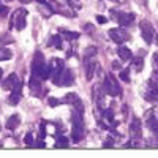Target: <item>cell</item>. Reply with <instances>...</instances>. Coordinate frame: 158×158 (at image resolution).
<instances>
[{
  "mask_svg": "<svg viewBox=\"0 0 158 158\" xmlns=\"http://www.w3.org/2000/svg\"><path fill=\"white\" fill-rule=\"evenodd\" d=\"M71 123H73V130H71V139L74 142L82 141L85 136V130H84V118H82V112L74 111L71 115Z\"/></svg>",
  "mask_w": 158,
  "mask_h": 158,
  "instance_id": "6da1fadb",
  "label": "cell"
},
{
  "mask_svg": "<svg viewBox=\"0 0 158 158\" xmlns=\"http://www.w3.org/2000/svg\"><path fill=\"white\" fill-rule=\"evenodd\" d=\"M103 90H104V94H106V95H111V97H120V94H122L120 84H118V81L111 73L106 74V77H104Z\"/></svg>",
  "mask_w": 158,
  "mask_h": 158,
  "instance_id": "7a4b0ae2",
  "label": "cell"
},
{
  "mask_svg": "<svg viewBox=\"0 0 158 158\" xmlns=\"http://www.w3.org/2000/svg\"><path fill=\"white\" fill-rule=\"evenodd\" d=\"M25 24H27V10H24V8L16 10L10 19V27L16 29V30H24Z\"/></svg>",
  "mask_w": 158,
  "mask_h": 158,
  "instance_id": "3957f363",
  "label": "cell"
},
{
  "mask_svg": "<svg viewBox=\"0 0 158 158\" xmlns=\"http://www.w3.org/2000/svg\"><path fill=\"white\" fill-rule=\"evenodd\" d=\"M63 68H65V62L62 59H52L49 62V77L52 79V82H54V84L57 82V79L62 74Z\"/></svg>",
  "mask_w": 158,
  "mask_h": 158,
  "instance_id": "277c9868",
  "label": "cell"
},
{
  "mask_svg": "<svg viewBox=\"0 0 158 158\" xmlns=\"http://www.w3.org/2000/svg\"><path fill=\"white\" fill-rule=\"evenodd\" d=\"M139 29H141V35L144 38V41L147 44H150L155 38V30H153V25L147 21V19H142L139 22Z\"/></svg>",
  "mask_w": 158,
  "mask_h": 158,
  "instance_id": "5b68a950",
  "label": "cell"
},
{
  "mask_svg": "<svg viewBox=\"0 0 158 158\" xmlns=\"http://www.w3.org/2000/svg\"><path fill=\"white\" fill-rule=\"evenodd\" d=\"M22 81L21 79H18V82L13 85V89L10 90V97H8V103H10V106H16V104L21 101L22 98Z\"/></svg>",
  "mask_w": 158,
  "mask_h": 158,
  "instance_id": "8992f818",
  "label": "cell"
},
{
  "mask_svg": "<svg viewBox=\"0 0 158 158\" xmlns=\"http://www.w3.org/2000/svg\"><path fill=\"white\" fill-rule=\"evenodd\" d=\"M111 15H114V19L123 25V27H128V25H131L135 22V15L133 13H123V11H111Z\"/></svg>",
  "mask_w": 158,
  "mask_h": 158,
  "instance_id": "52a82bcc",
  "label": "cell"
},
{
  "mask_svg": "<svg viewBox=\"0 0 158 158\" xmlns=\"http://www.w3.org/2000/svg\"><path fill=\"white\" fill-rule=\"evenodd\" d=\"M41 82H43V81H41L38 76H33V74H32L30 82H29V87H30V92H32L33 97H43V95H44L46 90H44V87H43Z\"/></svg>",
  "mask_w": 158,
  "mask_h": 158,
  "instance_id": "ba28073f",
  "label": "cell"
},
{
  "mask_svg": "<svg viewBox=\"0 0 158 158\" xmlns=\"http://www.w3.org/2000/svg\"><path fill=\"white\" fill-rule=\"evenodd\" d=\"M109 38L117 44H123L125 41L130 40V33L123 29H111L109 30Z\"/></svg>",
  "mask_w": 158,
  "mask_h": 158,
  "instance_id": "9c48e42d",
  "label": "cell"
},
{
  "mask_svg": "<svg viewBox=\"0 0 158 158\" xmlns=\"http://www.w3.org/2000/svg\"><path fill=\"white\" fill-rule=\"evenodd\" d=\"M44 65H46L44 56L40 51H36L35 56H33V60H32V74L33 76H38L40 73H41V70L44 68Z\"/></svg>",
  "mask_w": 158,
  "mask_h": 158,
  "instance_id": "30bf717a",
  "label": "cell"
},
{
  "mask_svg": "<svg viewBox=\"0 0 158 158\" xmlns=\"http://www.w3.org/2000/svg\"><path fill=\"white\" fill-rule=\"evenodd\" d=\"M73 82H74V74H73V71H71L70 68H63V71H62V74L59 76L56 85L68 87V85H71Z\"/></svg>",
  "mask_w": 158,
  "mask_h": 158,
  "instance_id": "8fae6325",
  "label": "cell"
},
{
  "mask_svg": "<svg viewBox=\"0 0 158 158\" xmlns=\"http://www.w3.org/2000/svg\"><path fill=\"white\" fill-rule=\"evenodd\" d=\"M142 136V130H141V120L139 118H133L130 123V138H131V142L135 141H139Z\"/></svg>",
  "mask_w": 158,
  "mask_h": 158,
  "instance_id": "7c38bea8",
  "label": "cell"
},
{
  "mask_svg": "<svg viewBox=\"0 0 158 158\" xmlns=\"http://www.w3.org/2000/svg\"><path fill=\"white\" fill-rule=\"evenodd\" d=\"M146 123L149 127V130H152L155 135H158V112L156 111H150L146 115Z\"/></svg>",
  "mask_w": 158,
  "mask_h": 158,
  "instance_id": "4fadbf2b",
  "label": "cell"
},
{
  "mask_svg": "<svg viewBox=\"0 0 158 158\" xmlns=\"http://www.w3.org/2000/svg\"><path fill=\"white\" fill-rule=\"evenodd\" d=\"M97 60L95 57H92V59H84V70H85V77H87V81H90L92 77H94V73L97 70Z\"/></svg>",
  "mask_w": 158,
  "mask_h": 158,
  "instance_id": "5bb4252c",
  "label": "cell"
},
{
  "mask_svg": "<svg viewBox=\"0 0 158 158\" xmlns=\"http://www.w3.org/2000/svg\"><path fill=\"white\" fill-rule=\"evenodd\" d=\"M131 67L136 73H141L144 70V51H141L136 57H131Z\"/></svg>",
  "mask_w": 158,
  "mask_h": 158,
  "instance_id": "9a60e30c",
  "label": "cell"
},
{
  "mask_svg": "<svg viewBox=\"0 0 158 158\" xmlns=\"http://www.w3.org/2000/svg\"><path fill=\"white\" fill-rule=\"evenodd\" d=\"M117 54H118V59H120L122 62H128V60H131V57H133L131 51L127 46H122V44L117 48Z\"/></svg>",
  "mask_w": 158,
  "mask_h": 158,
  "instance_id": "2e32d148",
  "label": "cell"
},
{
  "mask_svg": "<svg viewBox=\"0 0 158 158\" xmlns=\"http://www.w3.org/2000/svg\"><path fill=\"white\" fill-rule=\"evenodd\" d=\"M19 123H21L19 114H13V115L8 117V120H6V128H8L10 131H15V130L19 127Z\"/></svg>",
  "mask_w": 158,
  "mask_h": 158,
  "instance_id": "e0dca14e",
  "label": "cell"
},
{
  "mask_svg": "<svg viewBox=\"0 0 158 158\" xmlns=\"http://www.w3.org/2000/svg\"><path fill=\"white\" fill-rule=\"evenodd\" d=\"M18 82V76L15 74V73H11L6 79H5V81L2 82V87L5 89V90H11L13 89V85H15Z\"/></svg>",
  "mask_w": 158,
  "mask_h": 158,
  "instance_id": "ac0fdd59",
  "label": "cell"
},
{
  "mask_svg": "<svg viewBox=\"0 0 158 158\" xmlns=\"http://www.w3.org/2000/svg\"><path fill=\"white\" fill-rule=\"evenodd\" d=\"M59 35L65 36L67 40H70V41L79 38V33H77V32H71V30H68V29H59Z\"/></svg>",
  "mask_w": 158,
  "mask_h": 158,
  "instance_id": "d6986e66",
  "label": "cell"
},
{
  "mask_svg": "<svg viewBox=\"0 0 158 158\" xmlns=\"http://www.w3.org/2000/svg\"><path fill=\"white\" fill-rule=\"evenodd\" d=\"M95 103H97V106H98L100 109L104 106V90L95 89Z\"/></svg>",
  "mask_w": 158,
  "mask_h": 158,
  "instance_id": "ffe728a7",
  "label": "cell"
},
{
  "mask_svg": "<svg viewBox=\"0 0 158 158\" xmlns=\"http://www.w3.org/2000/svg\"><path fill=\"white\" fill-rule=\"evenodd\" d=\"M62 41H63V38H62V35H54V36H51V40H49V46H52V48H57V49H60L62 48Z\"/></svg>",
  "mask_w": 158,
  "mask_h": 158,
  "instance_id": "44dd1931",
  "label": "cell"
},
{
  "mask_svg": "<svg viewBox=\"0 0 158 158\" xmlns=\"http://www.w3.org/2000/svg\"><path fill=\"white\" fill-rule=\"evenodd\" d=\"M56 147H57V149H68V147H70V142H68L67 138L59 136V138L56 139Z\"/></svg>",
  "mask_w": 158,
  "mask_h": 158,
  "instance_id": "7402d4cb",
  "label": "cell"
},
{
  "mask_svg": "<svg viewBox=\"0 0 158 158\" xmlns=\"http://www.w3.org/2000/svg\"><path fill=\"white\" fill-rule=\"evenodd\" d=\"M11 57H13V52H11L8 48H0V62L10 60Z\"/></svg>",
  "mask_w": 158,
  "mask_h": 158,
  "instance_id": "603a6c76",
  "label": "cell"
},
{
  "mask_svg": "<svg viewBox=\"0 0 158 158\" xmlns=\"http://www.w3.org/2000/svg\"><path fill=\"white\" fill-rule=\"evenodd\" d=\"M77 100H79V98H77V95H76V94H67V95L63 97V100H62V101H63L65 104H74Z\"/></svg>",
  "mask_w": 158,
  "mask_h": 158,
  "instance_id": "cb8c5ba5",
  "label": "cell"
},
{
  "mask_svg": "<svg viewBox=\"0 0 158 158\" xmlns=\"http://www.w3.org/2000/svg\"><path fill=\"white\" fill-rule=\"evenodd\" d=\"M97 48L95 46H90V48H87L85 49V52H84V59H92V57H95L97 56Z\"/></svg>",
  "mask_w": 158,
  "mask_h": 158,
  "instance_id": "d4e9b609",
  "label": "cell"
},
{
  "mask_svg": "<svg viewBox=\"0 0 158 158\" xmlns=\"http://www.w3.org/2000/svg\"><path fill=\"white\" fill-rule=\"evenodd\" d=\"M24 142H25V146H27V147H35V141H33V136H32V133H27V135H25V138H24Z\"/></svg>",
  "mask_w": 158,
  "mask_h": 158,
  "instance_id": "484cf974",
  "label": "cell"
},
{
  "mask_svg": "<svg viewBox=\"0 0 158 158\" xmlns=\"http://www.w3.org/2000/svg\"><path fill=\"white\" fill-rule=\"evenodd\" d=\"M120 79H122L123 82H127V84L131 81V79H130V68H125V70L120 71Z\"/></svg>",
  "mask_w": 158,
  "mask_h": 158,
  "instance_id": "4316f807",
  "label": "cell"
},
{
  "mask_svg": "<svg viewBox=\"0 0 158 158\" xmlns=\"http://www.w3.org/2000/svg\"><path fill=\"white\" fill-rule=\"evenodd\" d=\"M46 136V122H41V127H40V139H44Z\"/></svg>",
  "mask_w": 158,
  "mask_h": 158,
  "instance_id": "83f0119b",
  "label": "cell"
},
{
  "mask_svg": "<svg viewBox=\"0 0 158 158\" xmlns=\"http://www.w3.org/2000/svg\"><path fill=\"white\" fill-rule=\"evenodd\" d=\"M48 103H49L51 108H56V106L60 104V100H57V98H48Z\"/></svg>",
  "mask_w": 158,
  "mask_h": 158,
  "instance_id": "f1b7e54d",
  "label": "cell"
},
{
  "mask_svg": "<svg viewBox=\"0 0 158 158\" xmlns=\"http://www.w3.org/2000/svg\"><path fill=\"white\" fill-rule=\"evenodd\" d=\"M8 13H10V10H8V6H5V5H0V16H6L8 15Z\"/></svg>",
  "mask_w": 158,
  "mask_h": 158,
  "instance_id": "f546056e",
  "label": "cell"
},
{
  "mask_svg": "<svg viewBox=\"0 0 158 158\" xmlns=\"http://www.w3.org/2000/svg\"><path fill=\"white\" fill-rule=\"evenodd\" d=\"M97 21H98V24H104V22H106V18H103V16H97Z\"/></svg>",
  "mask_w": 158,
  "mask_h": 158,
  "instance_id": "4dcf8cb0",
  "label": "cell"
},
{
  "mask_svg": "<svg viewBox=\"0 0 158 158\" xmlns=\"http://www.w3.org/2000/svg\"><path fill=\"white\" fill-rule=\"evenodd\" d=\"M112 68L114 70H120V63H118V62H112Z\"/></svg>",
  "mask_w": 158,
  "mask_h": 158,
  "instance_id": "1f68e13d",
  "label": "cell"
},
{
  "mask_svg": "<svg viewBox=\"0 0 158 158\" xmlns=\"http://www.w3.org/2000/svg\"><path fill=\"white\" fill-rule=\"evenodd\" d=\"M153 63H155V67L158 68V54H155V56H153Z\"/></svg>",
  "mask_w": 158,
  "mask_h": 158,
  "instance_id": "d6a6232c",
  "label": "cell"
},
{
  "mask_svg": "<svg viewBox=\"0 0 158 158\" xmlns=\"http://www.w3.org/2000/svg\"><path fill=\"white\" fill-rule=\"evenodd\" d=\"M2 76H3V70L0 68V82H2Z\"/></svg>",
  "mask_w": 158,
  "mask_h": 158,
  "instance_id": "836d02e7",
  "label": "cell"
},
{
  "mask_svg": "<svg viewBox=\"0 0 158 158\" xmlns=\"http://www.w3.org/2000/svg\"><path fill=\"white\" fill-rule=\"evenodd\" d=\"M21 3H29V2H32V0H19Z\"/></svg>",
  "mask_w": 158,
  "mask_h": 158,
  "instance_id": "e575fe53",
  "label": "cell"
},
{
  "mask_svg": "<svg viewBox=\"0 0 158 158\" xmlns=\"http://www.w3.org/2000/svg\"><path fill=\"white\" fill-rule=\"evenodd\" d=\"M6 2H11V0H6Z\"/></svg>",
  "mask_w": 158,
  "mask_h": 158,
  "instance_id": "d590c367",
  "label": "cell"
},
{
  "mask_svg": "<svg viewBox=\"0 0 158 158\" xmlns=\"http://www.w3.org/2000/svg\"><path fill=\"white\" fill-rule=\"evenodd\" d=\"M156 41H158V36H156Z\"/></svg>",
  "mask_w": 158,
  "mask_h": 158,
  "instance_id": "8d00e7d4",
  "label": "cell"
}]
</instances>
